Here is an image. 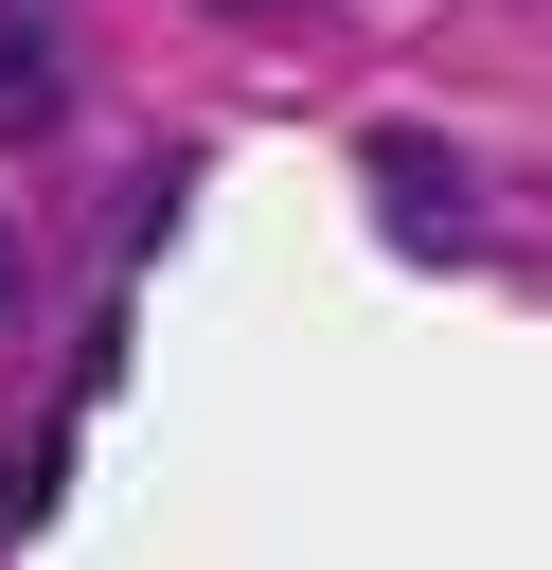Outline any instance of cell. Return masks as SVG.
I'll return each instance as SVG.
<instances>
[{"instance_id": "cell-1", "label": "cell", "mask_w": 552, "mask_h": 570, "mask_svg": "<svg viewBox=\"0 0 552 570\" xmlns=\"http://www.w3.org/2000/svg\"><path fill=\"white\" fill-rule=\"evenodd\" d=\"M374 214H392V232H427V249H463V232H481V196H463V160H445L427 125H374Z\"/></svg>"}, {"instance_id": "cell-3", "label": "cell", "mask_w": 552, "mask_h": 570, "mask_svg": "<svg viewBox=\"0 0 552 570\" xmlns=\"http://www.w3.org/2000/svg\"><path fill=\"white\" fill-rule=\"evenodd\" d=\"M18 303H36V267H18V232H0V338H18Z\"/></svg>"}, {"instance_id": "cell-4", "label": "cell", "mask_w": 552, "mask_h": 570, "mask_svg": "<svg viewBox=\"0 0 552 570\" xmlns=\"http://www.w3.org/2000/svg\"><path fill=\"white\" fill-rule=\"evenodd\" d=\"M214 18H285V0H214Z\"/></svg>"}, {"instance_id": "cell-2", "label": "cell", "mask_w": 552, "mask_h": 570, "mask_svg": "<svg viewBox=\"0 0 552 570\" xmlns=\"http://www.w3.org/2000/svg\"><path fill=\"white\" fill-rule=\"evenodd\" d=\"M53 125H71V53L36 0H0V142H53Z\"/></svg>"}]
</instances>
